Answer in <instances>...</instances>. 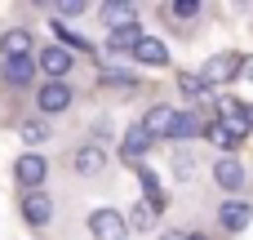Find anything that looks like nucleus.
<instances>
[{"label": "nucleus", "mask_w": 253, "mask_h": 240, "mask_svg": "<svg viewBox=\"0 0 253 240\" xmlns=\"http://www.w3.org/2000/svg\"><path fill=\"white\" fill-rule=\"evenodd\" d=\"M71 102H76V89H71L67 80H44V85L36 89V111H40V120H44V116H62Z\"/></svg>", "instance_id": "obj_1"}, {"label": "nucleus", "mask_w": 253, "mask_h": 240, "mask_svg": "<svg viewBox=\"0 0 253 240\" xmlns=\"http://www.w3.org/2000/svg\"><path fill=\"white\" fill-rule=\"evenodd\" d=\"M89 236H93V240H129V223H125L120 209L98 205V209L89 214Z\"/></svg>", "instance_id": "obj_2"}, {"label": "nucleus", "mask_w": 253, "mask_h": 240, "mask_svg": "<svg viewBox=\"0 0 253 240\" xmlns=\"http://www.w3.org/2000/svg\"><path fill=\"white\" fill-rule=\"evenodd\" d=\"M240 53H231V49H222V53H213L205 67H200V80L209 85V89H218V85H231L236 76H240Z\"/></svg>", "instance_id": "obj_3"}, {"label": "nucleus", "mask_w": 253, "mask_h": 240, "mask_svg": "<svg viewBox=\"0 0 253 240\" xmlns=\"http://www.w3.org/2000/svg\"><path fill=\"white\" fill-rule=\"evenodd\" d=\"M13 178L22 192H44V178H49V160L40 151H22L18 165H13Z\"/></svg>", "instance_id": "obj_4"}, {"label": "nucleus", "mask_w": 253, "mask_h": 240, "mask_svg": "<svg viewBox=\"0 0 253 240\" xmlns=\"http://www.w3.org/2000/svg\"><path fill=\"white\" fill-rule=\"evenodd\" d=\"M36 67L44 71V80H67L71 67H76V58H71L62 45H44V49L36 53Z\"/></svg>", "instance_id": "obj_5"}, {"label": "nucleus", "mask_w": 253, "mask_h": 240, "mask_svg": "<svg viewBox=\"0 0 253 240\" xmlns=\"http://www.w3.org/2000/svg\"><path fill=\"white\" fill-rule=\"evenodd\" d=\"M213 107H218V120H222V125L231 129V138H240V143H245V138L253 134V129H249V116H245V102H240V98L222 94V98H218Z\"/></svg>", "instance_id": "obj_6"}, {"label": "nucleus", "mask_w": 253, "mask_h": 240, "mask_svg": "<svg viewBox=\"0 0 253 240\" xmlns=\"http://www.w3.org/2000/svg\"><path fill=\"white\" fill-rule=\"evenodd\" d=\"M249 223H253V205H249V200L227 196V200L218 205V227H222V232H231V236H236V232H245Z\"/></svg>", "instance_id": "obj_7"}, {"label": "nucleus", "mask_w": 253, "mask_h": 240, "mask_svg": "<svg viewBox=\"0 0 253 240\" xmlns=\"http://www.w3.org/2000/svg\"><path fill=\"white\" fill-rule=\"evenodd\" d=\"M71 169H76L80 178H98V174L107 169V151H102V143H80V147L71 151Z\"/></svg>", "instance_id": "obj_8"}, {"label": "nucleus", "mask_w": 253, "mask_h": 240, "mask_svg": "<svg viewBox=\"0 0 253 240\" xmlns=\"http://www.w3.org/2000/svg\"><path fill=\"white\" fill-rule=\"evenodd\" d=\"M213 183H218V192L236 196V192H245L249 174L240 169V160H236V156H218V160H213Z\"/></svg>", "instance_id": "obj_9"}, {"label": "nucleus", "mask_w": 253, "mask_h": 240, "mask_svg": "<svg viewBox=\"0 0 253 240\" xmlns=\"http://www.w3.org/2000/svg\"><path fill=\"white\" fill-rule=\"evenodd\" d=\"M156 143H151V134L142 129V120H133L129 129H125V138H120V160H129V165H142V156L151 151Z\"/></svg>", "instance_id": "obj_10"}, {"label": "nucleus", "mask_w": 253, "mask_h": 240, "mask_svg": "<svg viewBox=\"0 0 253 240\" xmlns=\"http://www.w3.org/2000/svg\"><path fill=\"white\" fill-rule=\"evenodd\" d=\"M49 218H53L49 192H22V223L27 227H49Z\"/></svg>", "instance_id": "obj_11"}, {"label": "nucleus", "mask_w": 253, "mask_h": 240, "mask_svg": "<svg viewBox=\"0 0 253 240\" xmlns=\"http://www.w3.org/2000/svg\"><path fill=\"white\" fill-rule=\"evenodd\" d=\"M36 58H4L0 62V80L9 85V89H27L31 80H36Z\"/></svg>", "instance_id": "obj_12"}, {"label": "nucleus", "mask_w": 253, "mask_h": 240, "mask_svg": "<svg viewBox=\"0 0 253 240\" xmlns=\"http://www.w3.org/2000/svg\"><path fill=\"white\" fill-rule=\"evenodd\" d=\"M196 138H205V120H200V111L196 107H187V111H178L173 116V129H169V143H196Z\"/></svg>", "instance_id": "obj_13"}, {"label": "nucleus", "mask_w": 253, "mask_h": 240, "mask_svg": "<svg viewBox=\"0 0 253 240\" xmlns=\"http://www.w3.org/2000/svg\"><path fill=\"white\" fill-rule=\"evenodd\" d=\"M173 116H178V111H173L169 102H156V107H151V111L142 116V129L151 134V143H169V129H173Z\"/></svg>", "instance_id": "obj_14"}, {"label": "nucleus", "mask_w": 253, "mask_h": 240, "mask_svg": "<svg viewBox=\"0 0 253 240\" xmlns=\"http://www.w3.org/2000/svg\"><path fill=\"white\" fill-rule=\"evenodd\" d=\"M142 36H147V31H142V22H125V27L107 31V53H133Z\"/></svg>", "instance_id": "obj_15"}, {"label": "nucleus", "mask_w": 253, "mask_h": 240, "mask_svg": "<svg viewBox=\"0 0 253 240\" xmlns=\"http://www.w3.org/2000/svg\"><path fill=\"white\" fill-rule=\"evenodd\" d=\"M31 49H36V40L27 27H9L0 36V58H31Z\"/></svg>", "instance_id": "obj_16"}, {"label": "nucleus", "mask_w": 253, "mask_h": 240, "mask_svg": "<svg viewBox=\"0 0 253 240\" xmlns=\"http://www.w3.org/2000/svg\"><path fill=\"white\" fill-rule=\"evenodd\" d=\"M133 62H138V67H169V49H165V40L142 36L138 49H133Z\"/></svg>", "instance_id": "obj_17"}, {"label": "nucleus", "mask_w": 253, "mask_h": 240, "mask_svg": "<svg viewBox=\"0 0 253 240\" xmlns=\"http://www.w3.org/2000/svg\"><path fill=\"white\" fill-rule=\"evenodd\" d=\"M160 205H151V200H133L129 205V214H125V223H129V232H151L156 223H160Z\"/></svg>", "instance_id": "obj_18"}, {"label": "nucleus", "mask_w": 253, "mask_h": 240, "mask_svg": "<svg viewBox=\"0 0 253 240\" xmlns=\"http://www.w3.org/2000/svg\"><path fill=\"white\" fill-rule=\"evenodd\" d=\"M98 18L107 22V31H116V27H125V22H138V9L125 4V0H107V4H98Z\"/></svg>", "instance_id": "obj_19"}, {"label": "nucleus", "mask_w": 253, "mask_h": 240, "mask_svg": "<svg viewBox=\"0 0 253 240\" xmlns=\"http://www.w3.org/2000/svg\"><path fill=\"white\" fill-rule=\"evenodd\" d=\"M205 143H213L222 156H231V151L240 147V138H231V129H227L222 120H209V125H205Z\"/></svg>", "instance_id": "obj_20"}, {"label": "nucleus", "mask_w": 253, "mask_h": 240, "mask_svg": "<svg viewBox=\"0 0 253 240\" xmlns=\"http://www.w3.org/2000/svg\"><path fill=\"white\" fill-rule=\"evenodd\" d=\"M133 174H138V183H142V200H151V205H160V209H165V196H160V174H156L151 165H133Z\"/></svg>", "instance_id": "obj_21"}, {"label": "nucleus", "mask_w": 253, "mask_h": 240, "mask_svg": "<svg viewBox=\"0 0 253 240\" xmlns=\"http://www.w3.org/2000/svg\"><path fill=\"white\" fill-rule=\"evenodd\" d=\"M178 89H182L187 102H205L209 98V85L200 80V71H178Z\"/></svg>", "instance_id": "obj_22"}, {"label": "nucleus", "mask_w": 253, "mask_h": 240, "mask_svg": "<svg viewBox=\"0 0 253 240\" xmlns=\"http://www.w3.org/2000/svg\"><path fill=\"white\" fill-rule=\"evenodd\" d=\"M53 36H58V45H62L67 53H76V49H80V53H89V40H84L80 31H71L67 22H53Z\"/></svg>", "instance_id": "obj_23"}, {"label": "nucleus", "mask_w": 253, "mask_h": 240, "mask_svg": "<svg viewBox=\"0 0 253 240\" xmlns=\"http://www.w3.org/2000/svg\"><path fill=\"white\" fill-rule=\"evenodd\" d=\"M22 143L27 147H40V143H49V120H22Z\"/></svg>", "instance_id": "obj_24"}, {"label": "nucleus", "mask_w": 253, "mask_h": 240, "mask_svg": "<svg viewBox=\"0 0 253 240\" xmlns=\"http://www.w3.org/2000/svg\"><path fill=\"white\" fill-rule=\"evenodd\" d=\"M173 174H178L182 183L196 178V156H191V147H178V151H173Z\"/></svg>", "instance_id": "obj_25"}, {"label": "nucleus", "mask_w": 253, "mask_h": 240, "mask_svg": "<svg viewBox=\"0 0 253 240\" xmlns=\"http://www.w3.org/2000/svg\"><path fill=\"white\" fill-rule=\"evenodd\" d=\"M200 9H205L200 0H173V4H169V18H178V22H196Z\"/></svg>", "instance_id": "obj_26"}, {"label": "nucleus", "mask_w": 253, "mask_h": 240, "mask_svg": "<svg viewBox=\"0 0 253 240\" xmlns=\"http://www.w3.org/2000/svg\"><path fill=\"white\" fill-rule=\"evenodd\" d=\"M49 13H53L58 22H62V18H84L89 4H84V0H67V4H49Z\"/></svg>", "instance_id": "obj_27"}, {"label": "nucleus", "mask_w": 253, "mask_h": 240, "mask_svg": "<svg viewBox=\"0 0 253 240\" xmlns=\"http://www.w3.org/2000/svg\"><path fill=\"white\" fill-rule=\"evenodd\" d=\"M98 85H107V89H133L138 80H133L129 71H111V67H107V71L98 76Z\"/></svg>", "instance_id": "obj_28"}, {"label": "nucleus", "mask_w": 253, "mask_h": 240, "mask_svg": "<svg viewBox=\"0 0 253 240\" xmlns=\"http://www.w3.org/2000/svg\"><path fill=\"white\" fill-rule=\"evenodd\" d=\"M240 76H245V80H253V58H245V62H240Z\"/></svg>", "instance_id": "obj_29"}, {"label": "nucleus", "mask_w": 253, "mask_h": 240, "mask_svg": "<svg viewBox=\"0 0 253 240\" xmlns=\"http://www.w3.org/2000/svg\"><path fill=\"white\" fill-rule=\"evenodd\" d=\"M160 240H187V232H160Z\"/></svg>", "instance_id": "obj_30"}, {"label": "nucleus", "mask_w": 253, "mask_h": 240, "mask_svg": "<svg viewBox=\"0 0 253 240\" xmlns=\"http://www.w3.org/2000/svg\"><path fill=\"white\" fill-rule=\"evenodd\" d=\"M187 240H213V236H205V232H191V236H187Z\"/></svg>", "instance_id": "obj_31"}, {"label": "nucleus", "mask_w": 253, "mask_h": 240, "mask_svg": "<svg viewBox=\"0 0 253 240\" xmlns=\"http://www.w3.org/2000/svg\"><path fill=\"white\" fill-rule=\"evenodd\" d=\"M245 116H249V129H253V102H245Z\"/></svg>", "instance_id": "obj_32"}]
</instances>
